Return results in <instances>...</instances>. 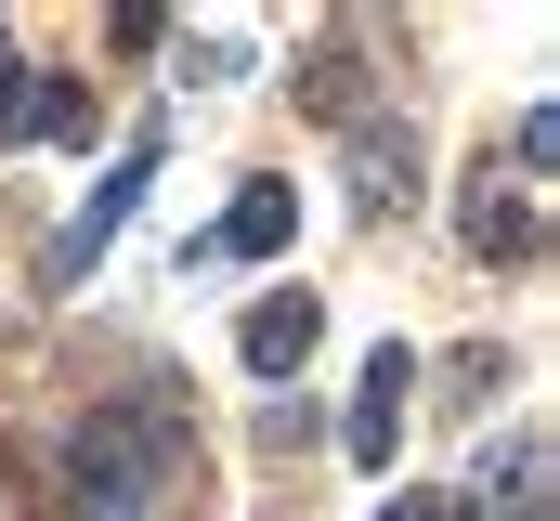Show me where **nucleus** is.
<instances>
[{
  "instance_id": "nucleus-1",
  "label": "nucleus",
  "mask_w": 560,
  "mask_h": 521,
  "mask_svg": "<svg viewBox=\"0 0 560 521\" xmlns=\"http://www.w3.org/2000/svg\"><path fill=\"white\" fill-rule=\"evenodd\" d=\"M170 404L131 391V404H105V417H79V443H66V521H143L156 509V483H170Z\"/></svg>"
},
{
  "instance_id": "nucleus-2",
  "label": "nucleus",
  "mask_w": 560,
  "mask_h": 521,
  "mask_svg": "<svg viewBox=\"0 0 560 521\" xmlns=\"http://www.w3.org/2000/svg\"><path fill=\"white\" fill-rule=\"evenodd\" d=\"M456 235H469L482 260H509V274H522V260H548V196H535V170H522V157H509V170L482 157V170H469V196H456Z\"/></svg>"
},
{
  "instance_id": "nucleus-3",
  "label": "nucleus",
  "mask_w": 560,
  "mask_h": 521,
  "mask_svg": "<svg viewBox=\"0 0 560 521\" xmlns=\"http://www.w3.org/2000/svg\"><path fill=\"white\" fill-rule=\"evenodd\" d=\"M405 391H418V352L378 339V352H365V391H352V470H392V443H405Z\"/></svg>"
},
{
  "instance_id": "nucleus-4",
  "label": "nucleus",
  "mask_w": 560,
  "mask_h": 521,
  "mask_svg": "<svg viewBox=\"0 0 560 521\" xmlns=\"http://www.w3.org/2000/svg\"><path fill=\"white\" fill-rule=\"evenodd\" d=\"M313 339H326V300L313 287H275L248 326H235V352H248V379H300L313 366Z\"/></svg>"
},
{
  "instance_id": "nucleus-5",
  "label": "nucleus",
  "mask_w": 560,
  "mask_h": 521,
  "mask_svg": "<svg viewBox=\"0 0 560 521\" xmlns=\"http://www.w3.org/2000/svg\"><path fill=\"white\" fill-rule=\"evenodd\" d=\"M352 209H365V222H405V209H418V130H405V118H392V130L365 118V130H352Z\"/></svg>"
},
{
  "instance_id": "nucleus-6",
  "label": "nucleus",
  "mask_w": 560,
  "mask_h": 521,
  "mask_svg": "<svg viewBox=\"0 0 560 521\" xmlns=\"http://www.w3.org/2000/svg\"><path fill=\"white\" fill-rule=\"evenodd\" d=\"M143 183H156V130H131V157H118V170H105V196H92V209H79V235H66V274H92V260H105V235H118V222H131V196Z\"/></svg>"
},
{
  "instance_id": "nucleus-7",
  "label": "nucleus",
  "mask_w": 560,
  "mask_h": 521,
  "mask_svg": "<svg viewBox=\"0 0 560 521\" xmlns=\"http://www.w3.org/2000/svg\"><path fill=\"white\" fill-rule=\"evenodd\" d=\"M287 92H300V105H313V118H352V130H365V53H352V39H313V53H300V79H287Z\"/></svg>"
},
{
  "instance_id": "nucleus-8",
  "label": "nucleus",
  "mask_w": 560,
  "mask_h": 521,
  "mask_svg": "<svg viewBox=\"0 0 560 521\" xmlns=\"http://www.w3.org/2000/svg\"><path fill=\"white\" fill-rule=\"evenodd\" d=\"M287 222H300V209H287V183H248V196L222 209V235H209V248H222V260H275Z\"/></svg>"
},
{
  "instance_id": "nucleus-9",
  "label": "nucleus",
  "mask_w": 560,
  "mask_h": 521,
  "mask_svg": "<svg viewBox=\"0 0 560 521\" xmlns=\"http://www.w3.org/2000/svg\"><path fill=\"white\" fill-rule=\"evenodd\" d=\"M26 130H52V143H92V130H105V105H92L79 79H39V92H26Z\"/></svg>"
},
{
  "instance_id": "nucleus-10",
  "label": "nucleus",
  "mask_w": 560,
  "mask_h": 521,
  "mask_svg": "<svg viewBox=\"0 0 560 521\" xmlns=\"http://www.w3.org/2000/svg\"><path fill=\"white\" fill-rule=\"evenodd\" d=\"M378 521H482V509H469V483H405V496H378Z\"/></svg>"
},
{
  "instance_id": "nucleus-11",
  "label": "nucleus",
  "mask_w": 560,
  "mask_h": 521,
  "mask_svg": "<svg viewBox=\"0 0 560 521\" xmlns=\"http://www.w3.org/2000/svg\"><path fill=\"white\" fill-rule=\"evenodd\" d=\"M509 521H548V443L522 430V456H509Z\"/></svg>"
},
{
  "instance_id": "nucleus-12",
  "label": "nucleus",
  "mask_w": 560,
  "mask_h": 521,
  "mask_svg": "<svg viewBox=\"0 0 560 521\" xmlns=\"http://www.w3.org/2000/svg\"><path fill=\"white\" fill-rule=\"evenodd\" d=\"M26 92H39V66L0 39V143H26Z\"/></svg>"
}]
</instances>
